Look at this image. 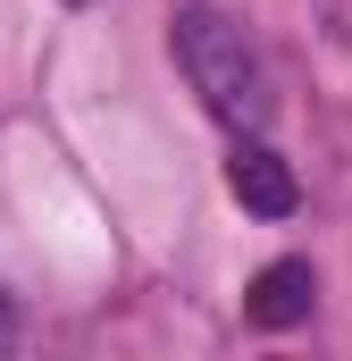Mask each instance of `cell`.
I'll use <instances>...</instances> for the list:
<instances>
[{
  "label": "cell",
  "instance_id": "7a4b0ae2",
  "mask_svg": "<svg viewBox=\"0 0 352 361\" xmlns=\"http://www.w3.org/2000/svg\"><path fill=\"white\" fill-rule=\"evenodd\" d=\"M227 185H235V202L260 210V219H294V202H302L294 169L268 152L260 135H235V152H227Z\"/></svg>",
  "mask_w": 352,
  "mask_h": 361
},
{
  "label": "cell",
  "instance_id": "3957f363",
  "mask_svg": "<svg viewBox=\"0 0 352 361\" xmlns=\"http://www.w3.org/2000/svg\"><path fill=\"white\" fill-rule=\"evenodd\" d=\"M310 302H319L310 261H268V269L252 277V294H244V319H252V328H302Z\"/></svg>",
  "mask_w": 352,
  "mask_h": 361
},
{
  "label": "cell",
  "instance_id": "6da1fadb",
  "mask_svg": "<svg viewBox=\"0 0 352 361\" xmlns=\"http://www.w3.org/2000/svg\"><path fill=\"white\" fill-rule=\"evenodd\" d=\"M168 42H176V68H184V85L201 92V109L218 118V126H235V135H260L268 118V68L260 51H252V34L235 25V17H218V8H176L168 17Z\"/></svg>",
  "mask_w": 352,
  "mask_h": 361
},
{
  "label": "cell",
  "instance_id": "5b68a950",
  "mask_svg": "<svg viewBox=\"0 0 352 361\" xmlns=\"http://www.w3.org/2000/svg\"><path fill=\"white\" fill-rule=\"evenodd\" d=\"M68 8H92V0H68Z\"/></svg>",
  "mask_w": 352,
  "mask_h": 361
},
{
  "label": "cell",
  "instance_id": "277c9868",
  "mask_svg": "<svg viewBox=\"0 0 352 361\" xmlns=\"http://www.w3.org/2000/svg\"><path fill=\"white\" fill-rule=\"evenodd\" d=\"M17 336H25V319H17V302L0 294V353H17Z\"/></svg>",
  "mask_w": 352,
  "mask_h": 361
}]
</instances>
